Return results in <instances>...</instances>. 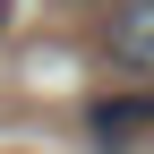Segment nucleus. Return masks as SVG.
<instances>
[{"instance_id":"obj_1","label":"nucleus","mask_w":154,"mask_h":154,"mask_svg":"<svg viewBox=\"0 0 154 154\" xmlns=\"http://www.w3.org/2000/svg\"><path fill=\"white\" fill-rule=\"evenodd\" d=\"M103 51H111L128 77H146V86H154V0H120V9H111Z\"/></svg>"},{"instance_id":"obj_2","label":"nucleus","mask_w":154,"mask_h":154,"mask_svg":"<svg viewBox=\"0 0 154 154\" xmlns=\"http://www.w3.org/2000/svg\"><path fill=\"white\" fill-rule=\"evenodd\" d=\"M86 120H94V137H103V146H120V137H137V128H154V94H128V103H94Z\"/></svg>"},{"instance_id":"obj_3","label":"nucleus","mask_w":154,"mask_h":154,"mask_svg":"<svg viewBox=\"0 0 154 154\" xmlns=\"http://www.w3.org/2000/svg\"><path fill=\"white\" fill-rule=\"evenodd\" d=\"M0 26H9V0H0Z\"/></svg>"}]
</instances>
